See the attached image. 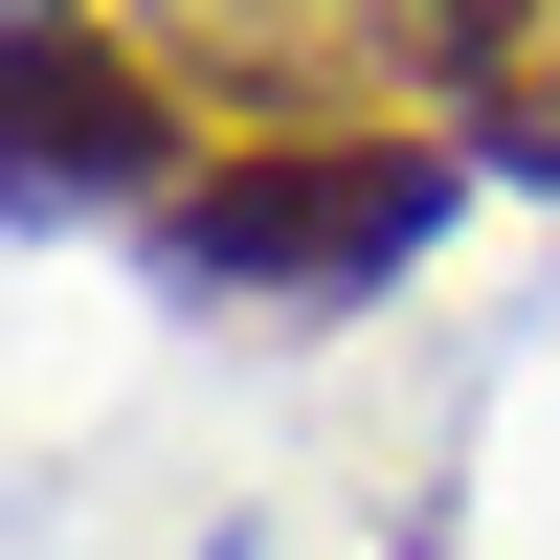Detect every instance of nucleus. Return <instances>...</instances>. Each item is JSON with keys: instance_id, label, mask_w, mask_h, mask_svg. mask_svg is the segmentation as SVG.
<instances>
[{"instance_id": "obj_4", "label": "nucleus", "mask_w": 560, "mask_h": 560, "mask_svg": "<svg viewBox=\"0 0 560 560\" xmlns=\"http://www.w3.org/2000/svg\"><path fill=\"white\" fill-rule=\"evenodd\" d=\"M448 135L516 158V179H560V0H471L448 23Z\"/></svg>"}, {"instance_id": "obj_1", "label": "nucleus", "mask_w": 560, "mask_h": 560, "mask_svg": "<svg viewBox=\"0 0 560 560\" xmlns=\"http://www.w3.org/2000/svg\"><path fill=\"white\" fill-rule=\"evenodd\" d=\"M427 224H448L427 135H224V158H179L158 247H179V292H359Z\"/></svg>"}, {"instance_id": "obj_2", "label": "nucleus", "mask_w": 560, "mask_h": 560, "mask_svg": "<svg viewBox=\"0 0 560 560\" xmlns=\"http://www.w3.org/2000/svg\"><path fill=\"white\" fill-rule=\"evenodd\" d=\"M448 23L471 0H135L202 135H404V90L448 113Z\"/></svg>"}, {"instance_id": "obj_3", "label": "nucleus", "mask_w": 560, "mask_h": 560, "mask_svg": "<svg viewBox=\"0 0 560 560\" xmlns=\"http://www.w3.org/2000/svg\"><path fill=\"white\" fill-rule=\"evenodd\" d=\"M179 90H158V45L135 23H90V0H23L0 23V202H45V224H90V202H179Z\"/></svg>"}]
</instances>
